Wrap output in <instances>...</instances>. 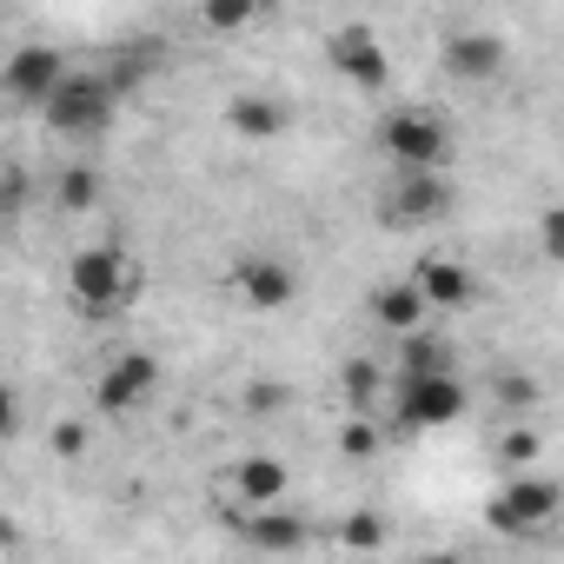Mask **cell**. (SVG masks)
Segmentation results:
<instances>
[{"mask_svg":"<svg viewBox=\"0 0 564 564\" xmlns=\"http://www.w3.org/2000/svg\"><path fill=\"white\" fill-rule=\"evenodd\" d=\"M34 199V173L28 166H0V219H14Z\"/></svg>","mask_w":564,"mask_h":564,"instance_id":"cell-24","label":"cell"},{"mask_svg":"<svg viewBox=\"0 0 564 564\" xmlns=\"http://www.w3.org/2000/svg\"><path fill=\"white\" fill-rule=\"evenodd\" d=\"M87 438H94V432H87V419H61V425H54V458H61V465L87 458Z\"/></svg>","mask_w":564,"mask_h":564,"instance_id":"cell-25","label":"cell"},{"mask_svg":"<svg viewBox=\"0 0 564 564\" xmlns=\"http://www.w3.org/2000/svg\"><path fill=\"white\" fill-rule=\"evenodd\" d=\"M21 432V399H14V386L0 379V438H14Z\"/></svg>","mask_w":564,"mask_h":564,"instance_id":"cell-29","label":"cell"},{"mask_svg":"<svg viewBox=\"0 0 564 564\" xmlns=\"http://www.w3.org/2000/svg\"><path fill=\"white\" fill-rule=\"evenodd\" d=\"M438 67H445L458 87H491V80L511 67V54H505V41H498V34H485V28H458V34H445Z\"/></svg>","mask_w":564,"mask_h":564,"instance_id":"cell-11","label":"cell"},{"mask_svg":"<svg viewBox=\"0 0 564 564\" xmlns=\"http://www.w3.org/2000/svg\"><path fill=\"white\" fill-rule=\"evenodd\" d=\"M412 286H419V300H425L432 313H471V306H478V272L458 265V259H419Z\"/></svg>","mask_w":564,"mask_h":564,"instance_id":"cell-14","label":"cell"},{"mask_svg":"<svg viewBox=\"0 0 564 564\" xmlns=\"http://www.w3.org/2000/svg\"><path fill=\"white\" fill-rule=\"evenodd\" d=\"M34 113H41L47 133H61V140H100V133L113 127V113H120V94L107 87L100 67H67L61 87H54Z\"/></svg>","mask_w":564,"mask_h":564,"instance_id":"cell-2","label":"cell"},{"mask_svg":"<svg viewBox=\"0 0 564 564\" xmlns=\"http://www.w3.org/2000/svg\"><path fill=\"white\" fill-rule=\"evenodd\" d=\"M491 399H498L505 412H531V405H538V379H531V372H498Z\"/></svg>","mask_w":564,"mask_h":564,"instance_id":"cell-23","label":"cell"},{"mask_svg":"<svg viewBox=\"0 0 564 564\" xmlns=\"http://www.w3.org/2000/svg\"><path fill=\"white\" fill-rule=\"evenodd\" d=\"M557 511H564L557 478H531V471H511V485H498L485 498V524L505 531V538H551Z\"/></svg>","mask_w":564,"mask_h":564,"instance_id":"cell-4","label":"cell"},{"mask_svg":"<svg viewBox=\"0 0 564 564\" xmlns=\"http://www.w3.org/2000/svg\"><path fill=\"white\" fill-rule=\"evenodd\" d=\"M379 445H386V432H379L366 412H352V419L339 425V452H346V458H379Z\"/></svg>","mask_w":564,"mask_h":564,"instance_id":"cell-22","label":"cell"},{"mask_svg":"<svg viewBox=\"0 0 564 564\" xmlns=\"http://www.w3.org/2000/svg\"><path fill=\"white\" fill-rule=\"evenodd\" d=\"M61 74H67V54H61V47L28 41V47H14V54H8V67H0V94H8L14 107H41V100L61 87Z\"/></svg>","mask_w":564,"mask_h":564,"instance_id":"cell-12","label":"cell"},{"mask_svg":"<svg viewBox=\"0 0 564 564\" xmlns=\"http://www.w3.org/2000/svg\"><path fill=\"white\" fill-rule=\"evenodd\" d=\"M153 392H160V359H153L147 346H127V352H113V359L100 366V379H94V412H100V419H133Z\"/></svg>","mask_w":564,"mask_h":564,"instance_id":"cell-7","label":"cell"},{"mask_svg":"<svg viewBox=\"0 0 564 564\" xmlns=\"http://www.w3.org/2000/svg\"><path fill=\"white\" fill-rule=\"evenodd\" d=\"M232 300L246 313H286L300 300V272L279 252H239L232 259Z\"/></svg>","mask_w":564,"mask_h":564,"instance_id":"cell-9","label":"cell"},{"mask_svg":"<svg viewBox=\"0 0 564 564\" xmlns=\"http://www.w3.org/2000/svg\"><path fill=\"white\" fill-rule=\"evenodd\" d=\"M465 412H471V392H465L458 366L452 372H399V386H392L399 432H438V425H458Z\"/></svg>","mask_w":564,"mask_h":564,"instance_id":"cell-3","label":"cell"},{"mask_svg":"<svg viewBox=\"0 0 564 564\" xmlns=\"http://www.w3.org/2000/svg\"><path fill=\"white\" fill-rule=\"evenodd\" d=\"M531 458H538V432H531V425H518V432H505V438H498V465L524 471Z\"/></svg>","mask_w":564,"mask_h":564,"instance_id":"cell-26","label":"cell"},{"mask_svg":"<svg viewBox=\"0 0 564 564\" xmlns=\"http://www.w3.org/2000/svg\"><path fill=\"white\" fill-rule=\"evenodd\" d=\"M538 252L544 259H564V206H544L538 213Z\"/></svg>","mask_w":564,"mask_h":564,"instance_id":"cell-27","label":"cell"},{"mask_svg":"<svg viewBox=\"0 0 564 564\" xmlns=\"http://www.w3.org/2000/svg\"><path fill=\"white\" fill-rule=\"evenodd\" d=\"M100 193H107V180H100V166H87V160H74V166L54 180V206H61V213H94Z\"/></svg>","mask_w":564,"mask_h":564,"instance_id":"cell-19","label":"cell"},{"mask_svg":"<svg viewBox=\"0 0 564 564\" xmlns=\"http://www.w3.org/2000/svg\"><path fill=\"white\" fill-rule=\"evenodd\" d=\"M140 293H147V265L127 259L120 246H80V252L67 259V300H74L87 319H113V313H127Z\"/></svg>","mask_w":564,"mask_h":564,"instance_id":"cell-1","label":"cell"},{"mask_svg":"<svg viewBox=\"0 0 564 564\" xmlns=\"http://www.w3.org/2000/svg\"><path fill=\"white\" fill-rule=\"evenodd\" d=\"M326 61H333V74H339L346 87H359V94H386V87H392V61H386L379 34H372L366 21L333 28V34H326Z\"/></svg>","mask_w":564,"mask_h":564,"instance_id":"cell-10","label":"cell"},{"mask_svg":"<svg viewBox=\"0 0 564 564\" xmlns=\"http://www.w3.org/2000/svg\"><path fill=\"white\" fill-rule=\"evenodd\" d=\"M293 491V471L279 465L272 452H246L226 478H219V505H239V511H252V505H279Z\"/></svg>","mask_w":564,"mask_h":564,"instance_id":"cell-13","label":"cell"},{"mask_svg":"<svg viewBox=\"0 0 564 564\" xmlns=\"http://www.w3.org/2000/svg\"><path fill=\"white\" fill-rule=\"evenodd\" d=\"M333 544H339V551H386V544H392V531H386V518H379V511H346V518H339V531H333Z\"/></svg>","mask_w":564,"mask_h":564,"instance_id":"cell-21","label":"cell"},{"mask_svg":"<svg viewBox=\"0 0 564 564\" xmlns=\"http://www.w3.org/2000/svg\"><path fill=\"white\" fill-rule=\"evenodd\" d=\"M239 405L265 419V412H279V405H286V386H246V392H239Z\"/></svg>","mask_w":564,"mask_h":564,"instance_id":"cell-28","label":"cell"},{"mask_svg":"<svg viewBox=\"0 0 564 564\" xmlns=\"http://www.w3.org/2000/svg\"><path fill=\"white\" fill-rule=\"evenodd\" d=\"M226 127H232L246 147H272L279 133L293 127V107L272 100V94H232V100H226Z\"/></svg>","mask_w":564,"mask_h":564,"instance_id":"cell-15","label":"cell"},{"mask_svg":"<svg viewBox=\"0 0 564 564\" xmlns=\"http://www.w3.org/2000/svg\"><path fill=\"white\" fill-rule=\"evenodd\" d=\"M452 366L458 359H452V346L438 333H425V326L399 333V372H452Z\"/></svg>","mask_w":564,"mask_h":564,"instance_id":"cell-20","label":"cell"},{"mask_svg":"<svg viewBox=\"0 0 564 564\" xmlns=\"http://www.w3.org/2000/svg\"><path fill=\"white\" fill-rule=\"evenodd\" d=\"M379 153H386L392 166H445V160H452V133H445L438 113L399 107V113L379 120Z\"/></svg>","mask_w":564,"mask_h":564,"instance_id":"cell-8","label":"cell"},{"mask_svg":"<svg viewBox=\"0 0 564 564\" xmlns=\"http://www.w3.org/2000/svg\"><path fill=\"white\" fill-rule=\"evenodd\" d=\"M452 213V180L445 166H392L386 193H379V219L392 232H425Z\"/></svg>","mask_w":564,"mask_h":564,"instance_id":"cell-5","label":"cell"},{"mask_svg":"<svg viewBox=\"0 0 564 564\" xmlns=\"http://www.w3.org/2000/svg\"><path fill=\"white\" fill-rule=\"evenodd\" d=\"M339 392H346L352 412H379V399H386V372H379V359L352 352V359L339 366Z\"/></svg>","mask_w":564,"mask_h":564,"instance_id":"cell-18","label":"cell"},{"mask_svg":"<svg viewBox=\"0 0 564 564\" xmlns=\"http://www.w3.org/2000/svg\"><path fill=\"white\" fill-rule=\"evenodd\" d=\"M425 300H419V286H412V279H386V286L372 293V319L399 339V333H412V326H425Z\"/></svg>","mask_w":564,"mask_h":564,"instance_id":"cell-16","label":"cell"},{"mask_svg":"<svg viewBox=\"0 0 564 564\" xmlns=\"http://www.w3.org/2000/svg\"><path fill=\"white\" fill-rule=\"evenodd\" d=\"M265 8L272 0H199V28L213 41H239V34H252L265 21Z\"/></svg>","mask_w":564,"mask_h":564,"instance_id":"cell-17","label":"cell"},{"mask_svg":"<svg viewBox=\"0 0 564 564\" xmlns=\"http://www.w3.org/2000/svg\"><path fill=\"white\" fill-rule=\"evenodd\" d=\"M219 518L232 524V538L246 551H265V557H293V551L313 544V518L306 511H286V498H279V505H252V511L219 505Z\"/></svg>","mask_w":564,"mask_h":564,"instance_id":"cell-6","label":"cell"}]
</instances>
